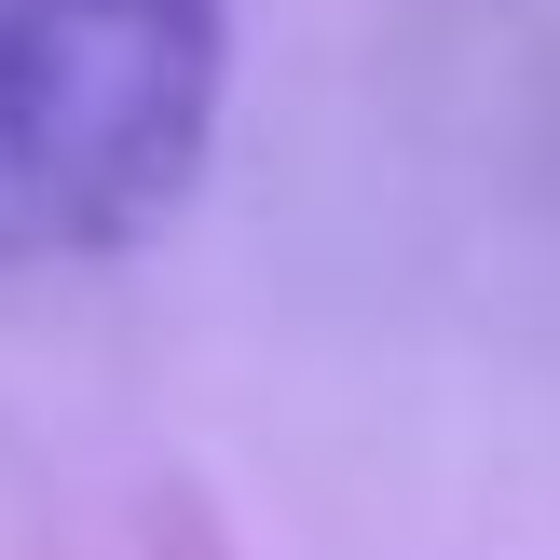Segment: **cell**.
I'll return each instance as SVG.
<instances>
[{"mask_svg":"<svg viewBox=\"0 0 560 560\" xmlns=\"http://www.w3.org/2000/svg\"><path fill=\"white\" fill-rule=\"evenodd\" d=\"M233 0H0V260H96L191 206Z\"/></svg>","mask_w":560,"mask_h":560,"instance_id":"cell-1","label":"cell"}]
</instances>
